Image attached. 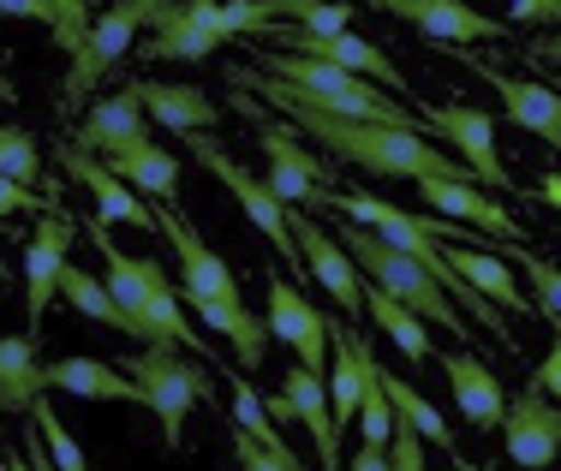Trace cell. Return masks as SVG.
Returning a JSON list of instances; mask_svg holds the SVG:
<instances>
[{
  "instance_id": "18",
  "label": "cell",
  "mask_w": 561,
  "mask_h": 471,
  "mask_svg": "<svg viewBox=\"0 0 561 471\" xmlns=\"http://www.w3.org/2000/svg\"><path fill=\"white\" fill-rule=\"evenodd\" d=\"M412 185H419V197L436 215H448V221H472V233H496L507 251L526 245V227H519L490 192H478V180H412Z\"/></svg>"
},
{
  "instance_id": "23",
  "label": "cell",
  "mask_w": 561,
  "mask_h": 471,
  "mask_svg": "<svg viewBox=\"0 0 561 471\" xmlns=\"http://www.w3.org/2000/svg\"><path fill=\"white\" fill-rule=\"evenodd\" d=\"M131 90H138L144 114L156 119V126L180 131V138H192V131H216L221 107L204 96L197 84H162V78H131Z\"/></svg>"
},
{
  "instance_id": "15",
  "label": "cell",
  "mask_w": 561,
  "mask_h": 471,
  "mask_svg": "<svg viewBox=\"0 0 561 471\" xmlns=\"http://www.w3.org/2000/svg\"><path fill=\"white\" fill-rule=\"evenodd\" d=\"M502 436H507V466H526V471L556 466V453H561V406L543 394L538 382H526L519 400L507 406V418H502Z\"/></svg>"
},
{
  "instance_id": "2",
  "label": "cell",
  "mask_w": 561,
  "mask_h": 471,
  "mask_svg": "<svg viewBox=\"0 0 561 471\" xmlns=\"http://www.w3.org/2000/svg\"><path fill=\"white\" fill-rule=\"evenodd\" d=\"M90 245L102 251V280H108L114 305L131 322V341H144V346L168 341V346H192V353H204V334L185 329L180 287L168 280L162 263H156V257H126V251L108 239V227H102V221L90 227Z\"/></svg>"
},
{
  "instance_id": "43",
  "label": "cell",
  "mask_w": 561,
  "mask_h": 471,
  "mask_svg": "<svg viewBox=\"0 0 561 471\" xmlns=\"http://www.w3.org/2000/svg\"><path fill=\"white\" fill-rule=\"evenodd\" d=\"M389 471H424V436L394 429L389 436Z\"/></svg>"
},
{
  "instance_id": "7",
  "label": "cell",
  "mask_w": 561,
  "mask_h": 471,
  "mask_svg": "<svg viewBox=\"0 0 561 471\" xmlns=\"http://www.w3.org/2000/svg\"><path fill=\"white\" fill-rule=\"evenodd\" d=\"M185 143H192V156L204 161L209 173H216V180L227 185V192H233V204L245 209V221L257 227V233H263V239H270V245L280 251V263H287V268H299V275H305L299 239H293V227H287V204H280V197H275L270 185L257 180V173H245V168H239V161L227 156L221 143L209 138V131H192V138H185Z\"/></svg>"
},
{
  "instance_id": "3",
  "label": "cell",
  "mask_w": 561,
  "mask_h": 471,
  "mask_svg": "<svg viewBox=\"0 0 561 471\" xmlns=\"http://www.w3.org/2000/svg\"><path fill=\"white\" fill-rule=\"evenodd\" d=\"M341 251L358 263V275H365V287H382L394 305H407V311H419L424 322H436L443 334H460V341H472V322H466V311L448 299L443 287H436V275L424 268L419 257H407V251H394L389 239H377L370 227L346 221L335 227Z\"/></svg>"
},
{
  "instance_id": "29",
  "label": "cell",
  "mask_w": 561,
  "mask_h": 471,
  "mask_svg": "<svg viewBox=\"0 0 561 471\" xmlns=\"http://www.w3.org/2000/svg\"><path fill=\"white\" fill-rule=\"evenodd\" d=\"M192 311L204 317L216 334H227V341H233L239 370H257V365H263V353H270V322L251 317L245 299H239V305H192Z\"/></svg>"
},
{
  "instance_id": "50",
  "label": "cell",
  "mask_w": 561,
  "mask_h": 471,
  "mask_svg": "<svg viewBox=\"0 0 561 471\" xmlns=\"http://www.w3.org/2000/svg\"><path fill=\"white\" fill-rule=\"evenodd\" d=\"M0 471H36V466L24 460V453H0Z\"/></svg>"
},
{
  "instance_id": "48",
  "label": "cell",
  "mask_w": 561,
  "mask_h": 471,
  "mask_svg": "<svg viewBox=\"0 0 561 471\" xmlns=\"http://www.w3.org/2000/svg\"><path fill=\"white\" fill-rule=\"evenodd\" d=\"M346 471H389V448H370V441H365V448L353 453V466H346Z\"/></svg>"
},
{
  "instance_id": "21",
  "label": "cell",
  "mask_w": 561,
  "mask_h": 471,
  "mask_svg": "<svg viewBox=\"0 0 561 471\" xmlns=\"http://www.w3.org/2000/svg\"><path fill=\"white\" fill-rule=\"evenodd\" d=\"M131 143H150V114H144L131 84L119 96H102L72 131V150H84V156H119Z\"/></svg>"
},
{
  "instance_id": "4",
  "label": "cell",
  "mask_w": 561,
  "mask_h": 471,
  "mask_svg": "<svg viewBox=\"0 0 561 471\" xmlns=\"http://www.w3.org/2000/svg\"><path fill=\"white\" fill-rule=\"evenodd\" d=\"M263 72L280 78L299 102H311L317 114H341V119H377V126H419V114H407L400 102L377 96V84L358 72H341L329 60H311V54H287V48H257Z\"/></svg>"
},
{
  "instance_id": "30",
  "label": "cell",
  "mask_w": 561,
  "mask_h": 471,
  "mask_svg": "<svg viewBox=\"0 0 561 471\" xmlns=\"http://www.w3.org/2000/svg\"><path fill=\"white\" fill-rule=\"evenodd\" d=\"M43 394V365H36L31 334H7L0 341V412H31Z\"/></svg>"
},
{
  "instance_id": "13",
  "label": "cell",
  "mask_w": 561,
  "mask_h": 471,
  "mask_svg": "<svg viewBox=\"0 0 561 471\" xmlns=\"http://www.w3.org/2000/svg\"><path fill=\"white\" fill-rule=\"evenodd\" d=\"M448 54H460V48H448ZM466 66H472L478 78H484L490 90L502 96V114H507V126H519V131H531V138H543L550 150H561V96L543 78H514V72H496L490 60H472V54H460Z\"/></svg>"
},
{
  "instance_id": "8",
  "label": "cell",
  "mask_w": 561,
  "mask_h": 471,
  "mask_svg": "<svg viewBox=\"0 0 561 471\" xmlns=\"http://www.w3.org/2000/svg\"><path fill=\"white\" fill-rule=\"evenodd\" d=\"M156 12H162V0H114V7L90 24L84 48L72 54V72H66V102H84L90 90H96L102 78L119 66V54L138 43V31L156 19Z\"/></svg>"
},
{
  "instance_id": "42",
  "label": "cell",
  "mask_w": 561,
  "mask_h": 471,
  "mask_svg": "<svg viewBox=\"0 0 561 471\" xmlns=\"http://www.w3.org/2000/svg\"><path fill=\"white\" fill-rule=\"evenodd\" d=\"M507 24H538V31H556V24H561V0H507Z\"/></svg>"
},
{
  "instance_id": "35",
  "label": "cell",
  "mask_w": 561,
  "mask_h": 471,
  "mask_svg": "<svg viewBox=\"0 0 561 471\" xmlns=\"http://www.w3.org/2000/svg\"><path fill=\"white\" fill-rule=\"evenodd\" d=\"M233 429H245V436H257L263 448L287 453V441H280V429L270 418V406H263V394L245 382V376H233Z\"/></svg>"
},
{
  "instance_id": "40",
  "label": "cell",
  "mask_w": 561,
  "mask_h": 471,
  "mask_svg": "<svg viewBox=\"0 0 561 471\" xmlns=\"http://www.w3.org/2000/svg\"><path fill=\"white\" fill-rule=\"evenodd\" d=\"M233 460H239V471H305L293 448L275 453V448H263L257 436H245V429H233Z\"/></svg>"
},
{
  "instance_id": "28",
  "label": "cell",
  "mask_w": 561,
  "mask_h": 471,
  "mask_svg": "<svg viewBox=\"0 0 561 471\" xmlns=\"http://www.w3.org/2000/svg\"><path fill=\"white\" fill-rule=\"evenodd\" d=\"M443 257H448V268L466 280V287H478L496 311H519L526 317L531 311V299H526V287H519L514 275H507V263H496L490 251H478V245H443Z\"/></svg>"
},
{
  "instance_id": "41",
  "label": "cell",
  "mask_w": 561,
  "mask_h": 471,
  "mask_svg": "<svg viewBox=\"0 0 561 471\" xmlns=\"http://www.w3.org/2000/svg\"><path fill=\"white\" fill-rule=\"evenodd\" d=\"M55 12H60L55 43H60L66 54H78V48H84V36H90V7H84V0H55Z\"/></svg>"
},
{
  "instance_id": "45",
  "label": "cell",
  "mask_w": 561,
  "mask_h": 471,
  "mask_svg": "<svg viewBox=\"0 0 561 471\" xmlns=\"http://www.w3.org/2000/svg\"><path fill=\"white\" fill-rule=\"evenodd\" d=\"M531 382H538L543 394H550L556 406H561V322H556V341H550V358H543V365L531 370Z\"/></svg>"
},
{
  "instance_id": "20",
  "label": "cell",
  "mask_w": 561,
  "mask_h": 471,
  "mask_svg": "<svg viewBox=\"0 0 561 471\" xmlns=\"http://www.w3.org/2000/svg\"><path fill=\"white\" fill-rule=\"evenodd\" d=\"M66 251H72V221L60 209H48L43 227L31 233V251H24V311H31V329H43V311L60 299Z\"/></svg>"
},
{
  "instance_id": "51",
  "label": "cell",
  "mask_w": 561,
  "mask_h": 471,
  "mask_svg": "<svg viewBox=\"0 0 561 471\" xmlns=\"http://www.w3.org/2000/svg\"><path fill=\"white\" fill-rule=\"evenodd\" d=\"M0 102H19V90H12V78L0 72Z\"/></svg>"
},
{
  "instance_id": "32",
  "label": "cell",
  "mask_w": 561,
  "mask_h": 471,
  "mask_svg": "<svg viewBox=\"0 0 561 471\" xmlns=\"http://www.w3.org/2000/svg\"><path fill=\"white\" fill-rule=\"evenodd\" d=\"M377 376H382V394H389V406H394V429H412V436H424V441H436V448L454 453V429L443 424V412H436L412 382H400L394 370H377Z\"/></svg>"
},
{
  "instance_id": "11",
  "label": "cell",
  "mask_w": 561,
  "mask_h": 471,
  "mask_svg": "<svg viewBox=\"0 0 561 471\" xmlns=\"http://www.w3.org/2000/svg\"><path fill=\"white\" fill-rule=\"evenodd\" d=\"M263 406H270L275 424H293V418H299L305 429H311L323 471H341V424H335V412H329V382H323L317 370H305V365L280 370V388L263 400Z\"/></svg>"
},
{
  "instance_id": "27",
  "label": "cell",
  "mask_w": 561,
  "mask_h": 471,
  "mask_svg": "<svg viewBox=\"0 0 561 471\" xmlns=\"http://www.w3.org/2000/svg\"><path fill=\"white\" fill-rule=\"evenodd\" d=\"M43 388H60L78 400H138V382L102 358H55V365H43Z\"/></svg>"
},
{
  "instance_id": "34",
  "label": "cell",
  "mask_w": 561,
  "mask_h": 471,
  "mask_svg": "<svg viewBox=\"0 0 561 471\" xmlns=\"http://www.w3.org/2000/svg\"><path fill=\"white\" fill-rule=\"evenodd\" d=\"M275 19L287 12V19H299V31L311 36H335V31H353V7L346 0H270Z\"/></svg>"
},
{
  "instance_id": "36",
  "label": "cell",
  "mask_w": 561,
  "mask_h": 471,
  "mask_svg": "<svg viewBox=\"0 0 561 471\" xmlns=\"http://www.w3.org/2000/svg\"><path fill=\"white\" fill-rule=\"evenodd\" d=\"M31 424H36V436H43V448L55 453V466H60V471H90L84 448H78V441H72V429H66V424L55 418V406H48L43 394L31 400Z\"/></svg>"
},
{
  "instance_id": "38",
  "label": "cell",
  "mask_w": 561,
  "mask_h": 471,
  "mask_svg": "<svg viewBox=\"0 0 561 471\" xmlns=\"http://www.w3.org/2000/svg\"><path fill=\"white\" fill-rule=\"evenodd\" d=\"M514 257H519V268H526V280L538 287V292H531V299H538V311L550 317V322H561V263L538 257L531 245H514Z\"/></svg>"
},
{
  "instance_id": "24",
  "label": "cell",
  "mask_w": 561,
  "mask_h": 471,
  "mask_svg": "<svg viewBox=\"0 0 561 471\" xmlns=\"http://www.w3.org/2000/svg\"><path fill=\"white\" fill-rule=\"evenodd\" d=\"M66 173H72L78 185H84L90 197H96V209H102V227H114V221H126V227H138V233H156V209L144 204L138 192H131L126 180H114L102 161H90L84 150H66Z\"/></svg>"
},
{
  "instance_id": "16",
  "label": "cell",
  "mask_w": 561,
  "mask_h": 471,
  "mask_svg": "<svg viewBox=\"0 0 561 471\" xmlns=\"http://www.w3.org/2000/svg\"><path fill=\"white\" fill-rule=\"evenodd\" d=\"M257 143H263V156H270L263 185H270L280 204H311V197L329 185V168L305 150V138H299V131H287L280 119H257Z\"/></svg>"
},
{
  "instance_id": "19",
  "label": "cell",
  "mask_w": 561,
  "mask_h": 471,
  "mask_svg": "<svg viewBox=\"0 0 561 471\" xmlns=\"http://www.w3.org/2000/svg\"><path fill=\"white\" fill-rule=\"evenodd\" d=\"M370 7L407 19L412 31L436 36V43H502L507 36L502 19H484V12L466 7V0H370Z\"/></svg>"
},
{
  "instance_id": "6",
  "label": "cell",
  "mask_w": 561,
  "mask_h": 471,
  "mask_svg": "<svg viewBox=\"0 0 561 471\" xmlns=\"http://www.w3.org/2000/svg\"><path fill=\"white\" fill-rule=\"evenodd\" d=\"M419 131L448 143V156H460L478 185L514 192V173L502 168V150H496V114H484L472 102H431V107H419Z\"/></svg>"
},
{
  "instance_id": "44",
  "label": "cell",
  "mask_w": 561,
  "mask_h": 471,
  "mask_svg": "<svg viewBox=\"0 0 561 471\" xmlns=\"http://www.w3.org/2000/svg\"><path fill=\"white\" fill-rule=\"evenodd\" d=\"M0 19H36L48 36H55L60 12H55V0H0Z\"/></svg>"
},
{
  "instance_id": "26",
  "label": "cell",
  "mask_w": 561,
  "mask_h": 471,
  "mask_svg": "<svg viewBox=\"0 0 561 471\" xmlns=\"http://www.w3.org/2000/svg\"><path fill=\"white\" fill-rule=\"evenodd\" d=\"M102 168L114 173V180H126L138 197H156V204H173V192H180V156L162 150V143H131V150L119 156H102Z\"/></svg>"
},
{
  "instance_id": "12",
  "label": "cell",
  "mask_w": 561,
  "mask_h": 471,
  "mask_svg": "<svg viewBox=\"0 0 561 471\" xmlns=\"http://www.w3.org/2000/svg\"><path fill=\"white\" fill-rule=\"evenodd\" d=\"M287 227H293V239H299L305 275H311L317 287H329V299H335L341 311H365V275H358V263L341 251V239H329V227L305 204H287Z\"/></svg>"
},
{
  "instance_id": "53",
  "label": "cell",
  "mask_w": 561,
  "mask_h": 471,
  "mask_svg": "<svg viewBox=\"0 0 561 471\" xmlns=\"http://www.w3.org/2000/svg\"><path fill=\"white\" fill-rule=\"evenodd\" d=\"M543 84H550V90H556V96H561V72H550V78H543Z\"/></svg>"
},
{
  "instance_id": "33",
  "label": "cell",
  "mask_w": 561,
  "mask_h": 471,
  "mask_svg": "<svg viewBox=\"0 0 561 471\" xmlns=\"http://www.w3.org/2000/svg\"><path fill=\"white\" fill-rule=\"evenodd\" d=\"M60 299L72 305L78 317L102 322V329H119V334H131V322H126V311L114 305L108 280H102V275H90V268H72V263H66V275H60Z\"/></svg>"
},
{
  "instance_id": "10",
  "label": "cell",
  "mask_w": 561,
  "mask_h": 471,
  "mask_svg": "<svg viewBox=\"0 0 561 471\" xmlns=\"http://www.w3.org/2000/svg\"><path fill=\"white\" fill-rule=\"evenodd\" d=\"M156 31L144 54L150 60H209L227 43V19H221V0H162L156 12Z\"/></svg>"
},
{
  "instance_id": "17",
  "label": "cell",
  "mask_w": 561,
  "mask_h": 471,
  "mask_svg": "<svg viewBox=\"0 0 561 471\" xmlns=\"http://www.w3.org/2000/svg\"><path fill=\"white\" fill-rule=\"evenodd\" d=\"M270 48H287V54H311V60H329L341 66V72H358L370 78V84H389V90H407V78H400V66L382 54L377 43H365V36L353 31H335V36H311V31H275Z\"/></svg>"
},
{
  "instance_id": "31",
  "label": "cell",
  "mask_w": 561,
  "mask_h": 471,
  "mask_svg": "<svg viewBox=\"0 0 561 471\" xmlns=\"http://www.w3.org/2000/svg\"><path fill=\"white\" fill-rule=\"evenodd\" d=\"M365 311H370V322H377V329L400 346V358H407V365H424V358H436V341L424 334V317L407 311V305H394L382 287L365 292Z\"/></svg>"
},
{
  "instance_id": "47",
  "label": "cell",
  "mask_w": 561,
  "mask_h": 471,
  "mask_svg": "<svg viewBox=\"0 0 561 471\" xmlns=\"http://www.w3.org/2000/svg\"><path fill=\"white\" fill-rule=\"evenodd\" d=\"M526 54H531V66H556V72H561V36H538Z\"/></svg>"
},
{
  "instance_id": "39",
  "label": "cell",
  "mask_w": 561,
  "mask_h": 471,
  "mask_svg": "<svg viewBox=\"0 0 561 471\" xmlns=\"http://www.w3.org/2000/svg\"><path fill=\"white\" fill-rule=\"evenodd\" d=\"M382 365H370V388H365V406H358V424H365V441L370 448H389V436H394V406H389V394H382Z\"/></svg>"
},
{
  "instance_id": "46",
  "label": "cell",
  "mask_w": 561,
  "mask_h": 471,
  "mask_svg": "<svg viewBox=\"0 0 561 471\" xmlns=\"http://www.w3.org/2000/svg\"><path fill=\"white\" fill-rule=\"evenodd\" d=\"M24 209H36V192L0 173V215H24Z\"/></svg>"
},
{
  "instance_id": "5",
  "label": "cell",
  "mask_w": 561,
  "mask_h": 471,
  "mask_svg": "<svg viewBox=\"0 0 561 471\" xmlns=\"http://www.w3.org/2000/svg\"><path fill=\"white\" fill-rule=\"evenodd\" d=\"M138 382V406H150L156 412V424H162V441L168 448H180V436H185V412L197 406V400H209V370L197 365V358H185V346H168V341H156V346H144V353H131L126 365H119Z\"/></svg>"
},
{
  "instance_id": "22",
  "label": "cell",
  "mask_w": 561,
  "mask_h": 471,
  "mask_svg": "<svg viewBox=\"0 0 561 471\" xmlns=\"http://www.w3.org/2000/svg\"><path fill=\"white\" fill-rule=\"evenodd\" d=\"M436 358H443V376H448V394H454V406H460V418L472 429H502L507 394H502L496 370L472 353H436Z\"/></svg>"
},
{
  "instance_id": "49",
  "label": "cell",
  "mask_w": 561,
  "mask_h": 471,
  "mask_svg": "<svg viewBox=\"0 0 561 471\" xmlns=\"http://www.w3.org/2000/svg\"><path fill=\"white\" fill-rule=\"evenodd\" d=\"M538 197H543L550 209H561V173H543V180H538Z\"/></svg>"
},
{
  "instance_id": "1",
  "label": "cell",
  "mask_w": 561,
  "mask_h": 471,
  "mask_svg": "<svg viewBox=\"0 0 561 471\" xmlns=\"http://www.w3.org/2000/svg\"><path fill=\"white\" fill-rule=\"evenodd\" d=\"M233 90L263 96L275 114H287L311 143H323L329 156L353 161V168H365V173H382V180H472V173H466V161L448 156L443 143H431L419 126H377V119L317 114L311 102H299L270 72H233Z\"/></svg>"
},
{
  "instance_id": "14",
  "label": "cell",
  "mask_w": 561,
  "mask_h": 471,
  "mask_svg": "<svg viewBox=\"0 0 561 471\" xmlns=\"http://www.w3.org/2000/svg\"><path fill=\"white\" fill-rule=\"evenodd\" d=\"M263 280H270V317H263L270 334L280 346H293V358H299L305 370L323 376V365H329V317L317 311L293 280H280V268H270Z\"/></svg>"
},
{
  "instance_id": "37",
  "label": "cell",
  "mask_w": 561,
  "mask_h": 471,
  "mask_svg": "<svg viewBox=\"0 0 561 471\" xmlns=\"http://www.w3.org/2000/svg\"><path fill=\"white\" fill-rule=\"evenodd\" d=\"M0 173L19 185H36V173H43V150L24 126H0Z\"/></svg>"
},
{
  "instance_id": "9",
  "label": "cell",
  "mask_w": 561,
  "mask_h": 471,
  "mask_svg": "<svg viewBox=\"0 0 561 471\" xmlns=\"http://www.w3.org/2000/svg\"><path fill=\"white\" fill-rule=\"evenodd\" d=\"M156 233H162L173 245V257H180V305H239L233 268L204 245V233H197L185 215H173L168 204H156Z\"/></svg>"
},
{
  "instance_id": "25",
  "label": "cell",
  "mask_w": 561,
  "mask_h": 471,
  "mask_svg": "<svg viewBox=\"0 0 561 471\" xmlns=\"http://www.w3.org/2000/svg\"><path fill=\"white\" fill-rule=\"evenodd\" d=\"M329 341H335V365H329V412H335V424L346 429L358 418V406H365L377 353H370L365 334H353V329H329Z\"/></svg>"
},
{
  "instance_id": "52",
  "label": "cell",
  "mask_w": 561,
  "mask_h": 471,
  "mask_svg": "<svg viewBox=\"0 0 561 471\" xmlns=\"http://www.w3.org/2000/svg\"><path fill=\"white\" fill-rule=\"evenodd\" d=\"M454 471H490V466H472V460H460V453H454Z\"/></svg>"
}]
</instances>
